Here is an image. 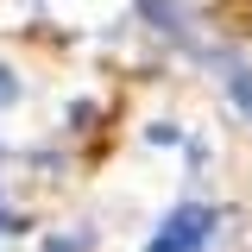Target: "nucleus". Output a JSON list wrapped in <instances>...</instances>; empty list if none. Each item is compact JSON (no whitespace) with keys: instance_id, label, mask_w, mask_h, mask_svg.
Returning a JSON list of instances; mask_svg holds the SVG:
<instances>
[{"instance_id":"obj_1","label":"nucleus","mask_w":252,"mask_h":252,"mask_svg":"<svg viewBox=\"0 0 252 252\" xmlns=\"http://www.w3.org/2000/svg\"><path fill=\"white\" fill-rule=\"evenodd\" d=\"M208 227H215V208L183 202V208H170V215H164V233H158L145 252H195L202 240H208Z\"/></svg>"},{"instance_id":"obj_3","label":"nucleus","mask_w":252,"mask_h":252,"mask_svg":"<svg viewBox=\"0 0 252 252\" xmlns=\"http://www.w3.org/2000/svg\"><path fill=\"white\" fill-rule=\"evenodd\" d=\"M0 233H6V208H0Z\"/></svg>"},{"instance_id":"obj_2","label":"nucleus","mask_w":252,"mask_h":252,"mask_svg":"<svg viewBox=\"0 0 252 252\" xmlns=\"http://www.w3.org/2000/svg\"><path fill=\"white\" fill-rule=\"evenodd\" d=\"M13 94H19V82H13V76L0 69V101H13Z\"/></svg>"}]
</instances>
